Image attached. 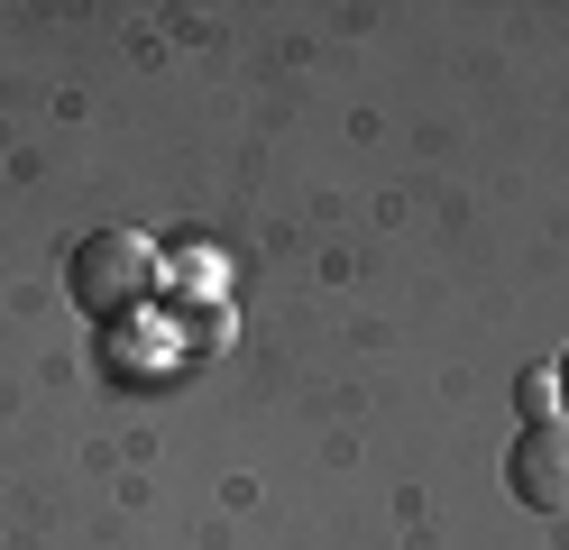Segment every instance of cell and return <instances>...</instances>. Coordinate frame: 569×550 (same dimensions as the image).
Masks as SVG:
<instances>
[{"instance_id": "cell-2", "label": "cell", "mask_w": 569, "mask_h": 550, "mask_svg": "<svg viewBox=\"0 0 569 550\" xmlns=\"http://www.w3.org/2000/svg\"><path fill=\"white\" fill-rule=\"evenodd\" d=\"M506 496L523 513H569V422H523L506 440Z\"/></svg>"}, {"instance_id": "cell-1", "label": "cell", "mask_w": 569, "mask_h": 550, "mask_svg": "<svg viewBox=\"0 0 569 550\" xmlns=\"http://www.w3.org/2000/svg\"><path fill=\"white\" fill-rule=\"evenodd\" d=\"M64 293H74V312H92V321H138L157 303V248L138 230H92L64 257Z\"/></svg>"}, {"instance_id": "cell-5", "label": "cell", "mask_w": 569, "mask_h": 550, "mask_svg": "<svg viewBox=\"0 0 569 550\" xmlns=\"http://www.w3.org/2000/svg\"><path fill=\"white\" fill-rule=\"evenodd\" d=\"M551 377H560V422H569V349H560V367H551Z\"/></svg>"}, {"instance_id": "cell-3", "label": "cell", "mask_w": 569, "mask_h": 550, "mask_svg": "<svg viewBox=\"0 0 569 550\" xmlns=\"http://www.w3.org/2000/svg\"><path fill=\"white\" fill-rule=\"evenodd\" d=\"M515 413L523 422H560V377H551V367H532V377L515 386Z\"/></svg>"}, {"instance_id": "cell-4", "label": "cell", "mask_w": 569, "mask_h": 550, "mask_svg": "<svg viewBox=\"0 0 569 550\" xmlns=\"http://www.w3.org/2000/svg\"><path fill=\"white\" fill-rule=\"evenodd\" d=\"M174 284L184 293H221V257H174Z\"/></svg>"}]
</instances>
